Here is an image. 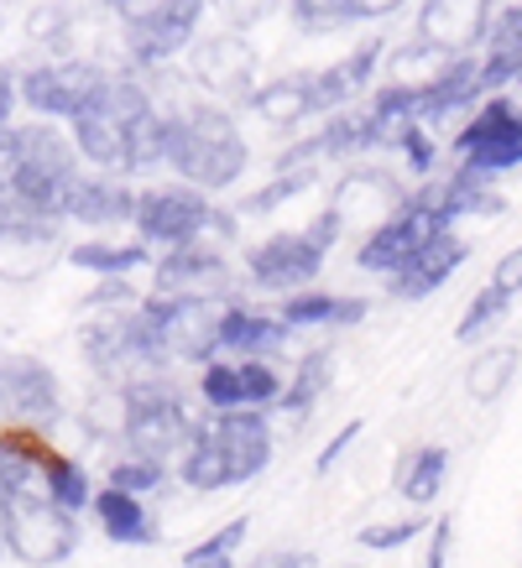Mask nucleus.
<instances>
[{
    "instance_id": "nucleus-21",
    "label": "nucleus",
    "mask_w": 522,
    "mask_h": 568,
    "mask_svg": "<svg viewBox=\"0 0 522 568\" xmlns=\"http://www.w3.org/2000/svg\"><path fill=\"white\" fill-rule=\"evenodd\" d=\"M465 256H470V241L460 230H444V235H434L408 266H398V272L387 276V293L398 297V303H423V297H434L439 287L465 266Z\"/></svg>"
},
{
    "instance_id": "nucleus-3",
    "label": "nucleus",
    "mask_w": 522,
    "mask_h": 568,
    "mask_svg": "<svg viewBox=\"0 0 522 568\" xmlns=\"http://www.w3.org/2000/svg\"><path fill=\"white\" fill-rule=\"evenodd\" d=\"M345 224L334 220L330 209H319L303 230H272L267 241H257L251 251L241 256L245 266V282L257 293H272V297H293V293H309L330 251L340 245Z\"/></svg>"
},
{
    "instance_id": "nucleus-31",
    "label": "nucleus",
    "mask_w": 522,
    "mask_h": 568,
    "mask_svg": "<svg viewBox=\"0 0 522 568\" xmlns=\"http://www.w3.org/2000/svg\"><path fill=\"white\" fill-rule=\"evenodd\" d=\"M518 371H522V349L518 345L475 349V361L465 365V396L470 402H481V407H491V402H502V396L512 392Z\"/></svg>"
},
{
    "instance_id": "nucleus-11",
    "label": "nucleus",
    "mask_w": 522,
    "mask_h": 568,
    "mask_svg": "<svg viewBox=\"0 0 522 568\" xmlns=\"http://www.w3.org/2000/svg\"><path fill=\"white\" fill-rule=\"evenodd\" d=\"M63 417V381L37 355H0V428L52 433Z\"/></svg>"
},
{
    "instance_id": "nucleus-23",
    "label": "nucleus",
    "mask_w": 522,
    "mask_h": 568,
    "mask_svg": "<svg viewBox=\"0 0 522 568\" xmlns=\"http://www.w3.org/2000/svg\"><path fill=\"white\" fill-rule=\"evenodd\" d=\"M423 189H429V199H434V214H439L444 230H454V224H465V220H496V214L506 209L496 178L470 173V168H454V173H444V178H429Z\"/></svg>"
},
{
    "instance_id": "nucleus-29",
    "label": "nucleus",
    "mask_w": 522,
    "mask_h": 568,
    "mask_svg": "<svg viewBox=\"0 0 522 568\" xmlns=\"http://www.w3.org/2000/svg\"><path fill=\"white\" fill-rule=\"evenodd\" d=\"M392 485H398V496L408 500V506H434V500L444 496V485H450V448L444 444L408 448V454L398 459Z\"/></svg>"
},
{
    "instance_id": "nucleus-38",
    "label": "nucleus",
    "mask_w": 522,
    "mask_h": 568,
    "mask_svg": "<svg viewBox=\"0 0 522 568\" xmlns=\"http://www.w3.org/2000/svg\"><path fill=\"white\" fill-rule=\"evenodd\" d=\"M392 156H398L402 178L429 183V178H434V168H439V141H434V131H429V125H418V121L402 125L398 141H392Z\"/></svg>"
},
{
    "instance_id": "nucleus-2",
    "label": "nucleus",
    "mask_w": 522,
    "mask_h": 568,
    "mask_svg": "<svg viewBox=\"0 0 522 568\" xmlns=\"http://www.w3.org/2000/svg\"><path fill=\"white\" fill-rule=\"evenodd\" d=\"M241 214L225 204H214V193L189 189V183H147L137 199V220H131V235L141 245H152L157 256L162 251H178V245H225L235 241L241 230Z\"/></svg>"
},
{
    "instance_id": "nucleus-20",
    "label": "nucleus",
    "mask_w": 522,
    "mask_h": 568,
    "mask_svg": "<svg viewBox=\"0 0 522 568\" xmlns=\"http://www.w3.org/2000/svg\"><path fill=\"white\" fill-rule=\"evenodd\" d=\"M141 189L131 178L116 173H84L63 199V224H84V230H116V224L137 220Z\"/></svg>"
},
{
    "instance_id": "nucleus-48",
    "label": "nucleus",
    "mask_w": 522,
    "mask_h": 568,
    "mask_svg": "<svg viewBox=\"0 0 522 568\" xmlns=\"http://www.w3.org/2000/svg\"><path fill=\"white\" fill-rule=\"evenodd\" d=\"M402 6H418V0H355V11H361V27H365V21H387V17H398Z\"/></svg>"
},
{
    "instance_id": "nucleus-44",
    "label": "nucleus",
    "mask_w": 522,
    "mask_h": 568,
    "mask_svg": "<svg viewBox=\"0 0 522 568\" xmlns=\"http://www.w3.org/2000/svg\"><path fill=\"white\" fill-rule=\"evenodd\" d=\"M361 433H365L361 417H355V423H345V428L334 433L330 444L319 448V459H313V469H319V475H334V465H340V459H345L350 448H355V438H361Z\"/></svg>"
},
{
    "instance_id": "nucleus-9",
    "label": "nucleus",
    "mask_w": 522,
    "mask_h": 568,
    "mask_svg": "<svg viewBox=\"0 0 522 568\" xmlns=\"http://www.w3.org/2000/svg\"><path fill=\"white\" fill-rule=\"evenodd\" d=\"M79 548V517L58 500H6V558L27 568L69 564Z\"/></svg>"
},
{
    "instance_id": "nucleus-8",
    "label": "nucleus",
    "mask_w": 522,
    "mask_h": 568,
    "mask_svg": "<svg viewBox=\"0 0 522 568\" xmlns=\"http://www.w3.org/2000/svg\"><path fill=\"white\" fill-rule=\"evenodd\" d=\"M454 156L470 173H518L522 168V100L518 94H491L465 115V125L454 131Z\"/></svg>"
},
{
    "instance_id": "nucleus-41",
    "label": "nucleus",
    "mask_w": 522,
    "mask_h": 568,
    "mask_svg": "<svg viewBox=\"0 0 522 568\" xmlns=\"http://www.w3.org/2000/svg\"><path fill=\"white\" fill-rule=\"evenodd\" d=\"M104 485H116L126 496H157L162 485H168V465H157V459H141V454H121L116 465L104 469Z\"/></svg>"
},
{
    "instance_id": "nucleus-1",
    "label": "nucleus",
    "mask_w": 522,
    "mask_h": 568,
    "mask_svg": "<svg viewBox=\"0 0 522 568\" xmlns=\"http://www.w3.org/2000/svg\"><path fill=\"white\" fill-rule=\"evenodd\" d=\"M251 168V141L220 100L168 104V173L189 189L225 193Z\"/></svg>"
},
{
    "instance_id": "nucleus-37",
    "label": "nucleus",
    "mask_w": 522,
    "mask_h": 568,
    "mask_svg": "<svg viewBox=\"0 0 522 568\" xmlns=\"http://www.w3.org/2000/svg\"><path fill=\"white\" fill-rule=\"evenodd\" d=\"M313 183H319V168H303V173H272L261 189H251L241 204H235V214H278L282 204L303 199Z\"/></svg>"
},
{
    "instance_id": "nucleus-36",
    "label": "nucleus",
    "mask_w": 522,
    "mask_h": 568,
    "mask_svg": "<svg viewBox=\"0 0 522 568\" xmlns=\"http://www.w3.org/2000/svg\"><path fill=\"white\" fill-rule=\"evenodd\" d=\"M245 537H251V517L220 521L204 542H193V548L183 552V568H230V564H241V542H245Z\"/></svg>"
},
{
    "instance_id": "nucleus-15",
    "label": "nucleus",
    "mask_w": 522,
    "mask_h": 568,
    "mask_svg": "<svg viewBox=\"0 0 522 568\" xmlns=\"http://www.w3.org/2000/svg\"><path fill=\"white\" fill-rule=\"evenodd\" d=\"M152 297L235 303V272L220 245H178L152 261Z\"/></svg>"
},
{
    "instance_id": "nucleus-40",
    "label": "nucleus",
    "mask_w": 522,
    "mask_h": 568,
    "mask_svg": "<svg viewBox=\"0 0 522 568\" xmlns=\"http://www.w3.org/2000/svg\"><path fill=\"white\" fill-rule=\"evenodd\" d=\"M79 308H84V318H126V313L147 308V297L137 293V282H131V276H116V282H94Z\"/></svg>"
},
{
    "instance_id": "nucleus-6",
    "label": "nucleus",
    "mask_w": 522,
    "mask_h": 568,
    "mask_svg": "<svg viewBox=\"0 0 522 568\" xmlns=\"http://www.w3.org/2000/svg\"><path fill=\"white\" fill-rule=\"evenodd\" d=\"M204 17H209V0H162L147 17L121 21V63L147 73V79L168 73L204 37Z\"/></svg>"
},
{
    "instance_id": "nucleus-13",
    "label": "nucleus",
    "mask_w": 522,
    "mask_h": 568,
    "mask_svg": "<svg viewBox=\"0 0 522 568\" xmlns=\"http://www.w3.org/2000/svg\"><path fill=\"white\" fill-rule=\"evenodd\" d=\"M434 235H444V224H439V214H434L429 189L418 183L413 199H408L392 220H382L371 235H361V245H355V266L371 272V276H392L398 266H408L423 245L434 241Z\"/></svg>"
},
{
    "instance_id": "nucleus-27",
    "label": "nucleus",
    "mask_w": 522,
    "mask_h": 568,
    "mask_svg": "<svg viewBox=\"0 0 522 568\" xmlns=\"http://www.w3.org/2000/svg\"><path fill=\"white\" fill-rule=\"evenodd\" d=\"M157 251L141 241H104V235H89V241L69 245V266L73 272L94 276V282H116V276H137L141 266H152Z\"/></svg>"
},
{
    "instance_id": "nucleus-46",
    "label": "nucleus",
    "mask_w": 522,
    "mask_h": 568,
    "mask_svg": "<svg viewBox=\"0 0 522 568\" xmlns=\"http://www.w3.org/2000/svg\"><path fill=\"white\" fill-rule=\"evenodd\" d=\"M491 287H496V293H506V297L522 293V245H512V251L491 266Z\"/></svg>"
},
{
    "instance_id": "nucleus-25",
    "label": "nucleus",
    "mask_w": 522,
    "mask_h": 568,
    "mask_svg": "<svg viewBox=\"0 0 522 568\" xmlns=\"http://www.w3.org/2000/svg\"><path fill=\"white\" fill-rule=\"evenodd\" d=\"M73 146H79V156H84L89 173H116L126 178V156H131V125L110 110V104H94V110H84L79 121L69 125Z\"/></svg>"
},
{
    "instance_id": "nucleus-17",
    "label": "nucleus",
    "mask_w": 522,
    "mask_h": 568,
    "mask_svg": "<svg viewBox=\"0 0 522 568\" xmlns=\"http://www.w3.org/2000/svg\"><path fill=\"white\" fill-rule=\"evenodd\" d=\"M491 27H496V0H418L413 17V37L434 42L450 58L481 52Z\"/></svg>"
},
{
    "instance_id": "nucleus-51",
    "label": "nucleus",
    "mask_w": 522,
    "mask_h": 568,
    "mask_svg": "<svg viewBox=\"0 0 522 568\" xmlns=\"http://www.w3.org/2000/svg\"><path fill=\"white\" fill-rule=\"evenodd\" d=\"M0 27H6V21H0Z\"/></svg>"
},
{
    "instance_id": "nucleus-49",
    "label": "nucleus",
    "mask_w": 522,
    "mask_h": 568,
    "mask_svg": "<svg viewBox=\"0 0 522 568\" xmlns=\"http://www.w3.org/2000/svg\"><path fill=\"white\" fill-rule=\"evenodd\" d=\"M230 568H241V564H230ZM245 568H309V552H261L257 564H245Z\"/></svg>"
},
{
    "instance_id": "nucleus-16",
    "label": "nucleus",
    "mask_w": 522,
    "mask_h": 568,
    "mask_svg": "<svg viewBox=\"0 0 522 568\" xmlns=\"http://www.w3.org/2000/svg\"><path fill=\"white\" fill-rule=\"evenodd\" d=\"M58 261H69L63 224H58V220H42V214H17V209L0 220V282H11V287L42 282Z\"/></svg>"
},
{
    "instance_id": "nucleus-19",
    "label": "nucleus",
    "mask_w": 522,
    "mask_h": 568,
    "mask_svg": "<svg viewBox=\"0 0 522 568\" xmlns=\"http://www.w3.org/2000/svg\"><path fill=\"white\" fill-rule=\"evenodd\" d=\"M387 69V42L382 37H371L361 42L355 52L345 58H334L324 69H313V100H319V121L324 115H340L350 104H361L377 94V73Z\"/></svg>"
},
{
    "instance_id": "nucleus-18",
    "label": "nucleus",
    "mask_w": 522,
    "mask_h": 568,
    "mask_svg": "<svg viewBox=\"0 0 522 568\" xmlns=\"http://www.w3.org/2000/svg\"><path fill=\"white\" fill-rule=\"evenodd\" d=\"M199 433L230 469V485H251L272 465V417L267 413H209Z\"/></svg>"
},
{
    "instance_id": "nucleus-5",
    "label": "nucleus",
    "mask_w": 522,
    "mask_h": 568,
    "mask_svg": "<svg viewBox=\"0 0 522 568\" xmlns=\"http://www.w3.org/2000/svg\"><path fill=\"white\" fill-rule=\"evenodd\" d=\"M199 428L204 423L189 413V402L173 386V376L131 386V438H126V454H141V459L178 469L183 454L193 448V438H199Z\"/></svg>"
},
{
    "instance_id": "nucleus-35",
    "label": "nucleus",
    "mask_w": 522,
    "mask_h": 568,
    "mask_svg": "<svg viewBox=\"0 0 522 568\" xmlns=\"http://www.w3.org/2000/svg\"><path fill=\"white\" fill-rule=\"evenodd\" d=\"M288 17H293V32L303 37H334L361 27L355 0H288Z\"/></svg>"
},
{
    "instance_id": "nucleus-39",
    "label": "nucleus",
    "mask_w": 522,
    "mask_h": 568,
    "mask_svg": "<svg viewBox=\"0 0 522 568\" xmlns=\"http://www.w3.org/2000/svg\"><path fill=\"white\" fill-rule=\"evenodd\" d=\"M506 308H512V297L496 293V287L486 282V287H481V293H475V297L465 303V313H460V324H454V339H460V345H475L481 334H491V328L502 324Z\"/></svg>"
},
{
    "instance_id": "nucleus-50",
    "label": "nucleus",
    "mask_w": 522,
    "mask_h": 568,
    "mask_svg": "<svg viewBox=\"0 0 522 568\" xmlns=\"http://www.w3.org/2000/svg\"><path fill=\"white\" fill-rule=\"evenodd\" d=\"M518 89H522V79H518Z\"/></svg>"
},
{
    "instance_id": "nucleus-12",
    "label": "nucleus",
    "mask_w": 522,
    "mask_h": 568,
    "mask_svg": "<svg viewBox=\"0 0 522 568\" xmlns=\"http://www.w3.org/2000/svg\"><path fill=\"white\" fill-rule=\"evenodd\" d=\"M413 178H402V168H382V162H350L345 173L334 178L330 189V214L340 224H361L365 235L377 230L382 220H392L408 199H413Z\"/></svg>"
},
{
    "instance_id": "nucleus-43",
    "label": "nucleus",
    "mask_w": 522,
    "mask_h": 568,
    "mask_svg": "<svg viewBox=\"0 0 522 568\" xmlns=\"http://www.w3.org/2000/svg\"><path fill=\"white\" fill-rule=\"evenodd\" d=\"M282 0H209V17H220V32H257L267 17H278Z\"/></svg>"
},
{
    "instance_id": "nucleus-14",
    "label": "nucleus",
    "mask_w": 522,
    "mask_h": 568,
    "mask_svg": "<svg viewBox=\"0 0 522 568\" xmlns=\"http://www.w3.org/2000/svg\"><path fill=\"white\" fill-rule=\"evenodd\" d=\"M288 376L278 361H209L199 371V402L209 413H278Z\"/></svg>"
},
{
    "instance_id": "nucleus-34",
    "label": "nucleus",
    "mask_w": 522,
    "mask_h": 568,
    "mask_svg": "<svg viewBox=\"0 0 522 568\" xmlns=\"http://www.w3.org/2000/svg\"><path fill=\"white\" fill-rule=\"evenodd\" d=\"M450 63V52H439L434 42H423V37H408V42H392L387 48V84H402V89H423L434 84L439 73Z\"/></svg>"
},
{
    "instance_id": "nucleus-45",
    "label": "nucleus",
    "mask_w": 522,
    "mask_h": 568,
    "mask_svg": "<svg viewBox=\"0 0 522 568\" xmlns=\"http://www.w3.org/2000/svg\"><path fill=\"white\" fill-rule=\"evenodd\" d=\"M17 110H21V69L17 63H0V131L17 125Z\"/></svg>"
},
{
    "instance_id": "nucleus-32",
    "label": "nucleus",
    "mask_w": 522,
    "mask_h": 568,
    "mask_svg": "<svg viewBox=\"0 0 522 568\" xmlns=\"http://www.w3.org/2000/svg\"><path fill=\"white\" fill-rule=\"evenodd\" d=\"M334 381V349H309V355H298L293 376H288V392H282L278 402V417H309L319 402H324V392H330Z\"/></svg>"
},
{
    "instance_id": "nucleus-47",
    "label": "nucleus",
    "mask_w": 522,
    "mask_h": 568,
    "mask_svg": "<svg viewBox=\"0 0 522 568\" xmlns=\"http://www.w3.org/2000/svg\"><path fill=\"white\" fill-rule=\"evenodd\" d=\"M450 542H454V521L439 517L429 527V558H423V568H450Z\"/></svg>"
},
{
    "instance_id": "nucleus-30",
    "label": "nucleus",
    "mask_w": 522,
    "mask_h": 568,
    "mask_svg": "<svg viewBox=\"0 0 522 568\" xmlns=\"http://www.w3.org/2000/svg\"><path fill=\"white\" fill-rule=\"evenodd\" d=\"M21 37L37 58H79L73 42H79V11L63 6V0H37L32 11L21 17Z\"/></svg>"
},
{
    "instance_id": "nucleus-7",
    "label": "nucleus",
    "mask_w": 522,
    "mask_h": 568,
    "mask_svg": "<svg viewBox=\"0 0 522 568\" xmlns=\"http://www.w3.org/2000/svg\"><path fill=\"white\" fill-rule=\"evenodd\" d=\"M220 313L225 303H193V297H152L141 308V328L152 349L168 365L189 361V365H209L220 361Z\"/></svg>"
},
{
    "instance_id": "nucleus-10",
    "label": "nucleus",
    "mask_w": 522,
    "mask_h": 568,
    "mask_svg": "<svg viewBox=\"0 0 522 568\" xmlns=\"http://www.w3.org/2000/svg\"><path fill=\"white\" fill-rule=\"evenodd\" d=\"M183 73L220 104H245L261 89V58L241 32H204L183 58Z\"/></svg>"
},
{
    "instance_id": "nucleus-26",
    "label": "nucleus",
    "mask_w": 522,
    "mask_h": 568,
    "mask_svg": "<svg viewBox=\"0 0 522 568\" xmlns=\"http://www.w3.org/2000/svg\"><path fill=\"white\" fill-rule=\"evenodd\" d=\"M89 511L100 521L104 542H116V548H157V542H162V521H157L152 506L141 496L116 490V485L94 490V506H89Z\"/></svg>"
},
{
    "instance_id": "nucleus-22",
    "label": "nucleus",
    "mask_w": 522,
    "mask_h": 568,
    "mask_svg": "<svg viewBox=\"0 0 522 568\" xmlns=\"http://www.w3.org/2000/svg\"><path fill=\"white\" fill-rule=\"evenodd\" d=\"M293 339V328L282 324V313L245 308V303H225L220 313V361H278Z\"/></svg>"
},
{
    "instance_id": "nucleus-4",
    "label": "nucleus",
    "mask_w": 522,
    "mask_h": 568,
    "mask_svg": "<svg viewBox=\"0 0 522 568\" xmlns=\"http://www.w3.org/2000/svg\"><path fill=\"white\" fill-rule=\"evenodd\" d=\"M116 69H104L100 58H32L21 63V110H32V121L73 125L84 110L104 100Z\"/></svg>"
},
{
    "instance_id": "nucleus-33",
    "label": "nucleus",
    "mask_w": 522,
    "mask_h": 568,
    "mask_svg": "<svg viewBox=\"0 0 522 568\" xmlns=\"http://www.w3.org/2000/svg\"><path fill=\"white\" fill-rule=\"evenodd\" d=\"M79 423H84L89 438L126 448V438H131V386H110V381H100V386L84 396Z\"/></svg>"
},
{
    "instance_id": "nucleus-24",
    "label": "nucleus",
    "mask_w": 522,
    "mask_h": 568,
    "mask_svg": "<svg viewBox=\"0 0 522 568\" xmlns=\"http://www.w3.org/2000/svg\"><path fill=\"white\" fill-rule=\"evenodd\" d=\"M245 110L257 115L267 131H298L319 115V100H313V69H293L278 73V79H261V89L245 100Z\"/></svg>"
},
{
    "instance_id": "nucleus-28",
    "label": "nucleus",
    "mask_w": 522,
    "mask_h": 568,
    "mask_svg": "<svg viewBox=\"0 0 522 568\" xmlns=\"http://www.w3.org/2000/svg\"><path fill=\"white\" fill-rule=\"evenodd\" d=\"M282 324L293 328H355L365 324V297H345V293H324V287H309V293L282 297Z\"/></svg>"
},
{
    "instance_id": "nucleus-42",
    "label": "nucleus",
    "mask_w": 522,
    "mask_h": 568,
    "mask_svg": "<svg viewBox=\"0 0 522 568\" xmlns=\"http://www.w3.org/2000/svg\"><path fill=\"white\" fill-rule=\"evenodd\" d=\"M423 532H429V521L423 517H392V521H371V527H361L355 542H361L365 552H398V548H408V542L423 537Z\"/></svg>"
}]
</instances>
